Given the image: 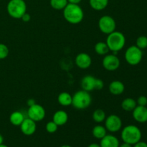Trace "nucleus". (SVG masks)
Returning <instances> with one entry per match:
<instances>
[{"label": "nucleus", "mask_w": 147, "mask_h": 147, "mask_svg": "<svg viewBox=\"0 0 147 147\" xmlns=\"http://www.w3.org/2000/svg\"><path fill=\"white\" fill-rule=\"evenodd\" d=\"M63 16L67 22L77 24L83 20L84 13L83 9L78 4L68 3L63 9Z\"/></svg>", "instance_id": "1"}, {"label": "nucleus", "mask_w": 147, "mask_h": 147, "mask_svg": "<svg viewBox=\"0 0 147 147\" xmlns=\"http://www.w3.org/2000/svg\"><path fill=\"white\" fill-rule=\"evenodd\" d=\"M121 137L124 143L134 145L142 139V131L135 125H128L122 129Z\"/></svg>", "instance_id": "2"}, {"label": "nucleus", "mask_w": 147, "mask_h": 147, "mask_svg": "<svg viewBox=\"0 0 147 147\" xmlns=\"http://www.w3.org/2000/svg\"><path fill=\"white\" fill-rule=\"evenodd\" d=\"M106 42L111 51L118 53L126 45V37L122 32L115 30L108 34Z\"/></svg>", "instance_id": "3"}, {"label": "nucleus", "mask_w": 147, "mask_h": 147, "mask_svg": "<svg viewBox=\"0 0 147 147\" xmlns=\"http://www.w3.org/2000/svg\"><path fill=\"white\" fill-rule=\"evenodd\" d=\"M92 98L89 92L84 90H78L73 96L72 105L78 110H84L90 106Z\"/></svg>", "instance_id": "4"}, {"label": "nucleus", "mask_w": 147, "mask_h": 147, "mask_svg": "<svg viewBox=\"0 0 147 147\" xmlns=\"http://www.w3.org/2000/svg\"><path fill=\"white\" fill-rule=\"evenodd\" d=\"M9 15L14 19H21L27 12V4L24 0H10L7 6Z\"/></svg>", "instance_id": "5"}, {"label": "nucleus", "mask_w": 147, "mask_h": 147, "mask_svg": "<svg viewBox=\"0 0 147 147\" xmlns=\"http://www.w3.org/2000/svg\"><path fill=\"white\" fill-rule=\"evenodd\" d=\"M124 57L128 64L134 66L137 65L142 61L143 52L136 45H132L126 50Z\"/></svg>", "instance_id": "6"}, {"label": "nucleus", "mask_w": 147, "mask_h": 147, "mask_svg": "<svg viewBox=\"0 0 147 147\" xmlns=\"http://www.w3.org/2000/svg\"><path fill=\"white\" fill-rule=\"evenodd\" d=\"M98 27L102 32L106 34H109L116 30V21L111 16L104 15L99 19Z\"/></svg>", "instance_id": "7"}, {"label": "nucleus", "mask_w": 147, "mask_h": 147, "mask_svg": "<svg viewBox=\"0 0 147 147\" xmlns=\"http://www.w3.org/2000/svg\"><path fill=\"white\" fill-rule=\"evenodd\" d=\"M105 127L111 133L118 132L122 127L121 119L117 115H110L105 119Z\"/></svg>", "instance_id": "8"}, {"label": "nucleus", "mask_w": 147, "mask_h": 147, "mask_svg": "<svg viewBox=\"0 0 147 147\" xmlns=\"http://www.w3.org/2000/svg\"><path fill=\"white\" fill-rule=\"evenodd\" d=\"M45 115L46 112L44 108L37 103L30 106L27 110V117L35 122L42 121L45 117Z\"/></svg>", "instance_id": "9"}, {"label": "nucleus", "mask_w": 147, "mask_h": 147, "mask_svg": "<svg viewBox=\"0 0 147 147\" xmlns=\"http://www.w3.org/2000/svg\"><path fill=\"white\" fill-rule=\"evenodd\" d=\"M103 67L109 71L116 70L121 65V61L116 55H106L102 62Z\"/></svg>", "instance_id": "10"}, {"label": "nucleus", "mask_w": 147, "mask_h": 147, "mask_svg": "<svg viewBox=\"0 0 147 147\" xmlns=\"http://www.w3.org/2000/svg\"><path fill=\"white\" fill-rule=\"evenodd\" d=\"M20 126L22 133L26 136H32L35 133L36 130H37L36 122L28 117L24 119V120L23 121Z\"/></svg>", "instance_id": "11"}, {"label": "nucleus", "mask_w": 147, "mask_h": 147, "mask_svg": "<svg viewBox=\"0 0 147 147\" xmlns=\"http://www.w3.org/2000/svg\"><path fill=\"white\" fill-rule=\"evenodd\" d=\"M76 64L79 68L86 70L91 65L92 59L90 56L87 53H79L76 57Z\"/></svg>", "instance_id": "12"}, {"label": "nucleus", "mask_w": 147, "mask_h": 147, "mask_svg": "<svg viewBox=\"0 0 147 147\" xmlns=\"http://www.w3.org/2000/svg\"><path fill=\"white\" fill-rule=\"evenodd\" d=\"M132 111H133L132 116L134 119L138 123H144L147 122V108L146 106L137 105Z\"/></svg>", "instance_id": "13"}, {"label": "nucleus", "mask_w": 147, "mask_h": 147, "mask_svg": "<svg viewBox=\"0 0 147 147\" xmlns=\"http://www.w3.org/2000/svg\"><path fill=\"white\" fill-rule=\"evenodd\" d=\"M120 143L116 136L111 134H106L100 139V147H119Z\"/></svg>", "instance_id": "14"}, {"label": "nucleus", "mask_w": 147, "mask_h": 147, "mask_svg": "<svg viewBox=\"0 0 147 147\" xmlns=\"http://www.w3.org/2000/svg\"><path fill=\"white\" fill-rule=\"evenodd\" d=\"M96 78L92 76H86L81 80L82 89L86 91L91 92L95 90V84H96Z\"/></svg>", "instance_id": "15"}, {"label": "nucleus", "mask_w": 147, "mask_h": 147, "mask_svg": "<svg viewBox=\"0 0 147 147\" xmlns=\"http://www.w3.org/2000/svg\"><path fill=\"white\" fill-rule=\"evenodd\" d=\"M109 91L114 96H119L125 90V86L120 80H113L109 84Z\"/></svg>", "instance_id": "16"}, {"label": "nucleus", "mask_w": 147, "mask_h": 147, "mask_svg": "<svg viewBox=\"0 0 147 147\" xmlns=\"http://www.w3.org/2000/svg\"><path fill=\"white\" fill-rule=\"evenodd\" d=\"M53 121L58 126H63L68 121V115H67V113L65 111H57L53 115Z\"/></svg>", "instance_id": "17"}, {"label": "nucleus", "mask_w": 147, "mask_h": 147, "mask_svg": "<svg viewBox=\"0 0 147 147\" xmlns=\"http://www.w3.org/2000/svg\"><path fill=\"white\" fill-rule=\"evenodd\" d=\"M25 117H24V114L22 113L21 111H16L12 112L9 116V121L12 125L15 126H20L24 120Z\"/></svg>", "instance_id": "18"}, {"label": "nucleus", "mask_w": 147, "mask_h": 147, "mask_svg": "<svg viewBox=\"0 0 147 147\" xmlns=\"http://www.w3.org/2000/svg\"><path fill=\"white\" fill-rule=\"evenodd\" d=\"M73 96L67 92H62L57 97V101L59 104L63 106H69L72 105Z\"/></svg>", "instance_id": "19"}, {"label": "nucleus", "mask_w": 147, "mask_h": 147, "mask_svg": "<svg viewBox=\"0 0 147 147\" xmlns=\"http://www.w3.org/2000/svg\"><path fill=\"white\" fill-rule=\"evenodd\" d=\"M90 7L96 11H101L107 7L109 0H89Z\"/></svg>", "instance_id": "20"}, {"label": "nucleus", "mask_w": 147, "mask_h": 147, "mask_svg": "<svg viewBox=\"0 0 147 147\" xmlns=\"http://www.w3.org/2000/svg\"><path fill=\"white\" fill-rule=\"evenodd\" d=\"M137 106L136 100L131 98H126L121 103V108L126 111H132Z\"/></svg>", "instance_id": "21"}, {"label": "nucleus", "mask_w": 147, "mask_h": 147, "mask_svg": "<svg viewBox=\"0 0 147 147\" xmlns=\"http://www.w3.org/2000/svg\"><path fill=\"white\" fill-rule=\"evenodd\" d=\"M92 134L96 139H101L107 134V130L105 126H101V125H96L93 127Z\"/></svg>", "instance_id": "22"}, {"label": "nucleus", "mask_w": 147, "mask_h": 147, "mask_svg": "<svg viewBox=\"0 0 147 147\" xmlns=\"http://www.w3.org/2000/svg\"><path fill=\"white\" fill-rule=\"evenodd\" d=\"M94 50L99 55H106L110 51L106 42H98L96 43L95 45Z\"/></svg>", "instance_id": "23"}, {"label": "nucleus", "mask_w": 147, "mask_h": 147, "mask_svg": "<svg viewBox=\"0 0 147 147\" xmlns=\"http://www.w3.org/2000/svg\"><path fill=\"white\" fill-rule=\"evenodd\" d=\"M106 118V113L102 109H96L93 113V119L96 123H102L103 121H104Z\"/></svg>", "instance_id": "24"}, {"label": "nucleus", "mask_w": 147, "mask_h": 147, "mask_svg": "<svg viewBox=\"0 0 147 147\" xmlns=\"http://www.w3.org/2000/svg\"><path fill=\"white\" fill-rule=\"evenodd\" d=\"M50 6L55 10H63L68 4L67 0H50Z\"/></svg>", "instance_id": "25"}, {"label": "nucleus", "mask_w": 147, "mask_h": 147, "mask_svg": "<svg viewBox=\"0 0 147 147\" xmlns=\"http://www.w3.org/2000/svg\"><path fill=\"white\" fill-rule=\"evenodd\" d=\"M136 46L141 50L147 48V37L146 36H140L136 39Z\"/></svg>", "instance_id": "26"}, {"label": "nucleus", "mask_w": 147, "mask_h": 147, "mask_svg": "<svg viewBox=\"0 0 147 147\" xmlns=\"http://www.w3.org/2000/svg\"><path fill=\"white\" fill-rule=\"evenodd\" d=\"M9 50L8 47L3 43H0V60L7 58L9 55Z\"/></svg>", "instance_id": "27"}, {"label": "nucleus", "mask_w": 147, "mask_h": 147, "mask_svg": "<svg viewBox=\"0 0 147 147\" xmlns=\"http://www.w3.org/2000/svg\"><path fill=\"white\" fill-rule=\"evenodd\" d=\"M45 129H46V131H47L48 133L54 134L57 131L58 126H57V125L53 121H52L47 122V124H46Z\"/></svg>", "instance_id": "28"}, {"label": "nucleus", "mask_w": 147, "mask_h": 147, "mask_svg": "<svg viewBox=\"0 0 147 147\" xmlns=\"http://www.w3.org/2000/svg\"><path fill=\"white\" fill-rule=\"evenodd\" d=\"M136 103L138 106H146L147 105V98L145 96H141L138 98L136 100Z\"/></svg>", "instance_id": "29"}, {"label": "nucleus", "mask_w": 147, "mask_h": 147, "mask_svg": "<svg viewBox=\"0 0 147 147\" xmlns=\"http://www.w3.org/2000/svg\"><path fill=\"white\" fill-rule=\"evenodd\" d=\"M104 87V83L102 80L99 78H96V84H95V90H100L103 88Z\"/></svg>", "instance_id": "30"}, {"label": "nucleus", "mask_w": 147, "mask_h": 147, "mask_svg": "<svg viewBox=\"0 0 147 147\" xmlns=\"http://www.w3.org/2000/svg\"><path fill=\"white\" fill-rule=\"evenodd\" d=\"M21 19L24 22H30V20H31V16H30V14L26 12L25 14H23V16L22 17Z\"/></svg>", "instance_id": "31"}, {"label": "nucleus", "mask_w": 147, "mask_h": 147, "mask_svg": "<svg viewBox=\"0 0 147 147\" xmlns=\"http://www.w3.org/2000/svg\"><path fill=\"white\" fill-rule=\"evenodd\" d=\"M133 147H147V143H146V142H142V141H140V142L135 144Z\"/></svg>", "instance_id": "32"}, {"label": "nucleus", "mask_w": 147, "mask_h": 147, "mask_svg": "<svg viewBox=\"0 0 147 147\" xmlns=\"http://www.w3.org/2000/svg\"><path fill=\"white\" fill-rule=\"evenodd\" d=\"M35 103H36L35 100H34V99H33V98L28 99V100H27V106H29V107H30V106H33V105L35 104Z\"/></svg>", "instance_id": "33"}, {"label": "nucleus", "mask_w": 147, "mask_h": 147, "mask_svg": "<svg viewBox=\"0 0 147 147\" xmlns=\"http://www.w3.org/2000/svg\"><path fill=\"white\" fill-rule=\"evenodd\" d=\"M82 0H67L68 3L70 4H78L81 2Z\"/></svg>", "instance_id": "34"}, {"label": "nucleus", "mask_w": 147, "mask_h": 147, "mask_svg": "<svg viewBox=\"0 0 147 147\" xmlns=\"http://www.w3.org/2000/svg\"><path fill=\"white\" fill-rule=\"evenodd\" d=\"M119 147H133V146H132V145L129 144L124 143V142H123V143L122 144L119 145Z\"/></svg>", "instance_id": "35"}, {"label": "nucleus", "mask_w": 147, "mask_h": 147, "mask_svg": "<svg viewBox=\"0 0 147 147\" xmlns=\"http://www.w3.org/2000/svg\"><path fill=\"white\" fill-rule=\"evenodd\" d=\"M88 147H100V144H98L96 143H93V144H90V145H88Z\"/></svg>", "instance_id": "36"}, {"label": "nucleus", "mask_w": 147, "mask_h": 147, "mask_svg": "<svg viewBox=\"0 0 147 147\" xmlns=\"http://www.w3.org/2000/svg\"><path fill=\"white\" fill-rule=\"evenodd\" d=\"M3 142H4V138H3L2 135L0 134V145L2 144Z\"/></svg>", "instance_id": "37"}, {"label": "nucleus", "mask_w": 147, "mask_h": 147, "mask_svg": "<svg viewBox=\"0 0 147 147\" xmlns=\"http://www.w3.org/2000/svg\"><path fill=\"white\" fill-rule=\"evenodd\" d=\"M60 147H72L71 146H70V145H67V144H64L63 145V146H60Z\"/></svg>", "instance_id": "38"}, {"label": "nucleus", "mask_w": 147, "mask_h": 147, "mask_svg": "<svg viewBox=\"0 0 147 147\" xmlns=\"http://www.w3.org/2000/svg\"><path fill=\"white\" fill-rule=\"evenodd\" d=\"M0 147H9V146H7V145H5V144H1V145H0Z\"/></svg>", "instance_id": "39"}]
</instances>
